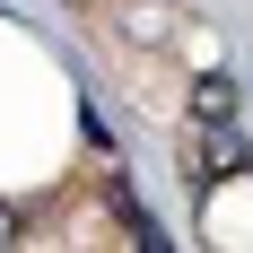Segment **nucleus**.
I'll return each instance as SVG.
<instances>
[{
  "instance_id": "nucleus-1",
  "label": "nucleus",
  "mask_w": 253,
  "mask_h": 253,
  "mask_svg": "<svg viewBox=\"0 0 253 253\" xmlns=\"http://www.w3.org/2000/svg\"><path fill=\"white\" fill-rule=\"evenodd\" d=\"M192 114L227 131V114H236V87H227V79H201V87H192Z\"/></svg>"
}]
</instances>
